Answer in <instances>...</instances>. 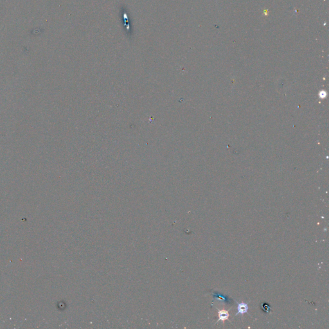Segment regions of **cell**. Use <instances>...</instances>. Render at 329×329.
<instances>
[{
	"label": "cell",
	"mask_w": 329,
	"mask_h": 329,
	"mask_svg": "<svg viewBox=\"0 0 329 329\" xmlns=\"http://www.w3.org/2000/svg\"><path fill=\"white\" fill-rule=\"evenodd\" d=\"M218 314H219V319L217 321L216 323H218L219 321H222L223 322H224L225 320H228V318L230 316L228 311H226L224 309L219 310Z\"/></svg>",
	"instance_id": "1"
},
{
	"label": "cell",
	"mask_w": 329,
	"mask_h": 329,
	"mask_svg": "<svg viewBox=\"0 0 329 329\" xmlns=\"http://www.w3.org/2000/svg\"><path fill=\"white\" fill-rule=\"evenodd\" d=\"M248 305L244 302L238 303L237 305V313L236 315L241 314L243 315L244 314L248 312Z\"/></svg>",
	"instance_id": "2"
},
{
	"label": "cell",
	"mask_w": 329,
	"mask_h": 329,
	"mask_svg": "<svg viewBox=\"0 0 329 329\" xmlns=\"http://www.w3.org/2000/svg\"><path fill=\"white\" fill-rule=\"evenodd\" d=\"M262 306L263 308V310H265V312H268V311L270 310V307L269 306L268 304H263L262 305Z\"/></svg>",
	"instance_id": "3"
}]
</instances>
